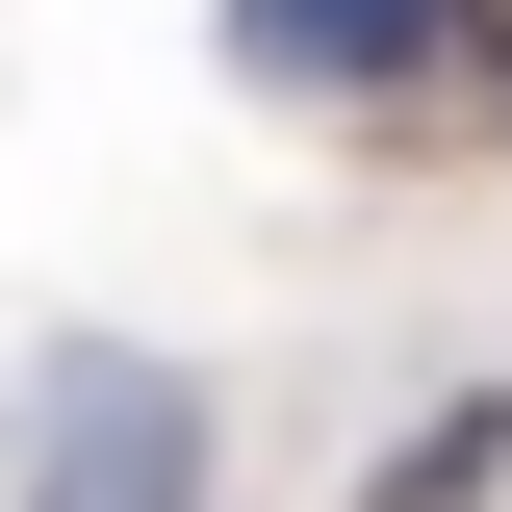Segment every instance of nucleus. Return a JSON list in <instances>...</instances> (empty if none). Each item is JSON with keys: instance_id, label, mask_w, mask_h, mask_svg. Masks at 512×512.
Returning <instances> with one entry per match:
<instances>
[{"instance_id": "obj_1", "label": "nucleus", "mask_w": 512, "mask_h": 512, "mask_svg": "<svg viewBox=\"0 0 512 512\" xmlns=\"http://www.w3.org/2000/svg\"><path fill=\"white\" fill-rule=\"evenodd\" d=\"M0 512H205V384H180V359H52Z\"/></svg>"}, {"instance_id": "obj_2", "label": "nucleus", "mask_w": 512, "mask_h": 512, "mask_svg": "<svg viewBox=\"0 0 512 512\" xmlns=\"http://www.w3.org/2000/svg\"><path fill=\"white\" fill-rule=\"evenodd\" d=\"M487 0H231V52L256 77H410V52H461Z\"/></svg>"}]
</instances>
